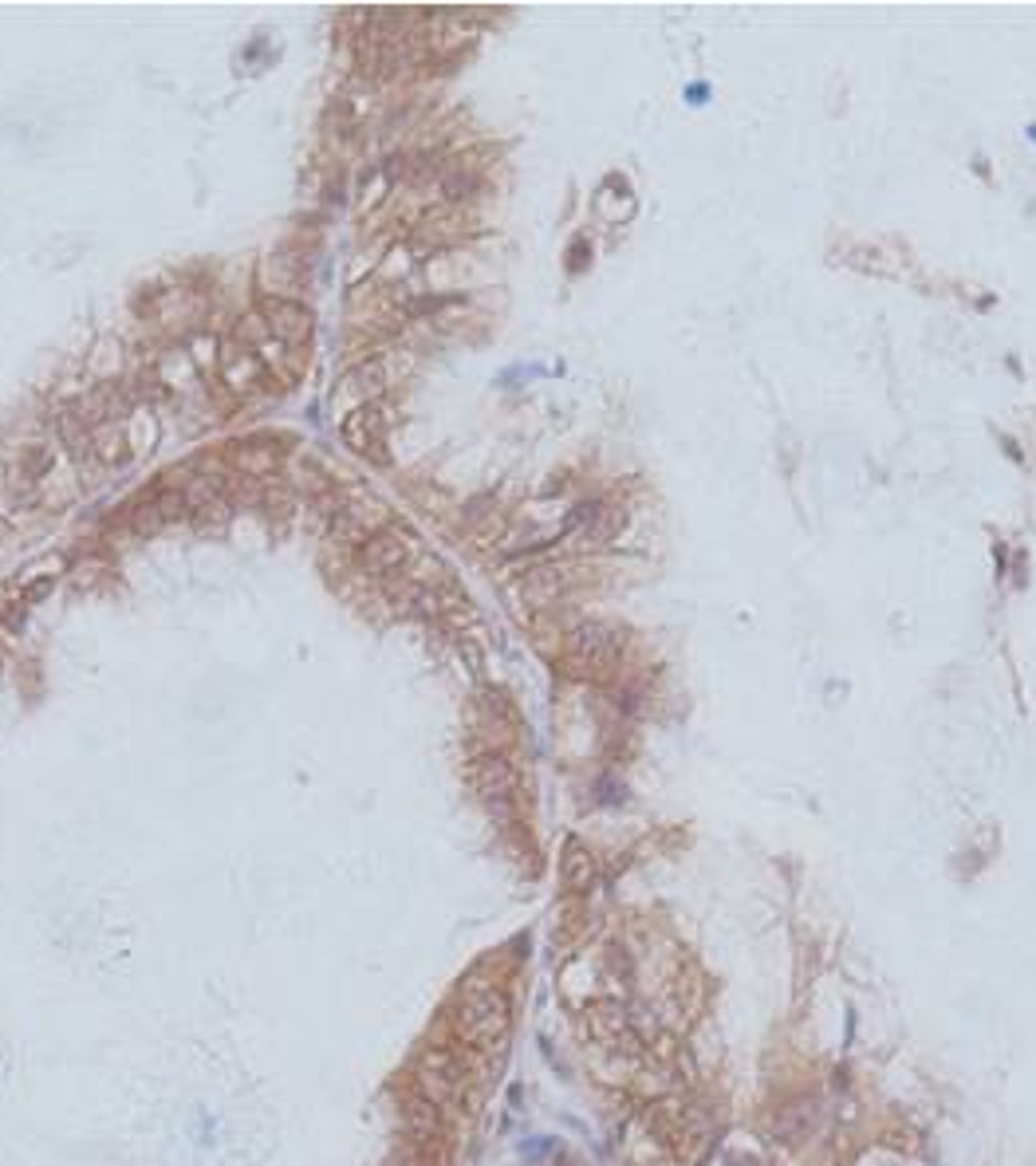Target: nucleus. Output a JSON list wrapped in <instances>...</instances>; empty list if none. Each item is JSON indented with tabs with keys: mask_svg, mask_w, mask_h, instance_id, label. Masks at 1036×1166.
Wrapping results in <instances>:
<instances>
[{
	"mask_svg": "<svg viewBox=\"0 0 1036 1166\" xmlns=\"http://www.w3.org/2000/svg\"><path fill=\"white\" fill-rule=\"evenodd\" d=\"M564 882L572 891H588L596 882V859H592V852H583L579 843H568V852H564Z\"/></svg>",
	"mask_w": 1036,
	"mask_h": 1166,
	"instance_id": "nucleus-9",
	"label": "nucleus"
},
{
	"mask_svg": "<svg viewBox=\"0 0 1036 1166\" xmlns=\"http://www.w3.org/2000/svg\"><path fill=\"white\" fill-rule=\"evenodd\" d=\"M261 311H265V328L276 339H285V343H304L311 335V311L304 304H296V300L276 296V300H265Z\"/></svg>",
	"mask_w": 1036,
	"mask_h": 1166,
	"instance_id": "nucleus-6",
	"label": "nucleus"
},
{
	"mask_svg": "<svg viewBox=\"0 0 1036 1166\" xmlns=\"http://www.w3.org/2000/svg\"><path fill=\"white\" fill-rule=\"evenodd\" d=\"M619 651V638L611 627H599V623H583L579 631L572 635V655L575 662H583V666H603V662H611Z\"/></svg>",
	"mask_w": 1036,
	"mask_h": 1166,
	"instance_id": "nucleus-7",
	"label": "nucleus"
},
{
	"mask_svg": "<svg viewBox=\"0 0 1036 1166\" xmlns=\"http://www.w3.org/2000/svg\"><path fill=\"white\" fill-rule=\"evenodd\" d=\"M162 525H166V521H162V508H158V501H142V505H134V529L142 532V536L158 532Z\"/></svg>",
	"mask_w": 1036,
	"mask_h": 1166,
	"instance_id": "nucleus-11",
	"label": "nucleus"
},
{
	"mask_svg": "<svg viewBox=\"0 0 1036 1166\" xmlns=\"http://www.w3.org/2000/svg\"><path fill=\"white\" fill-rule=\"evenodd\" d=\"M512 1005L501 981H465L462 1009H458V1036L465 1053H493L508 1036Z\"/></svg>",
	"mask_w": 1036,
	"mask_h": 1166,
	"instance_id": "nucleus-1",
	"label": "nucleus"
},
{
	"mask_svg": "<svg viewBox=\"0 0 1036 1166\" xmlns=\"http://www.w3.org/2000/svg\"><path fill=\"white\" fill-rule=\"evenodd\" d=\"M355 378H359V387H367V391H382V363H367V367H359Z\"/></svg>",
	"mask_w": 1036,
	"mask_h": 1166,
	"instance_id": "nucleus-12",
	"label": "nucleus"
},
{
	"mask_svg": "<svg viewBox=\"0 0 1036 1166\" xmlns=\"http://www.w3.org/2000/svg\"><path fill=\"white\" fill-rule=\"evenodd\" d=\"M343 441L359 458L382 465L387 462V414L378 402H363L343 419Z\"/></svg>",
	"mask_w": 1036,
	"mask_h": 1166,
	"instance_id": "nucleus-4",
	"label": "nucleus"
},
{
	"mask_svg": "<svg viewBox=\"0 0 1036 1166\" xmlns=\"http://www.w3.org/2000/svg\"><path fill=\"white\" fill-rule=\"evenodd\" d=\"M465 1084H469V1053L449 1048V1044H430L414 1068V1092L426 1096L434 1107H454L462 1103Z\"/></svg>",
	"mask_w": 1036,
	"mask_h": 1166,
	"instance_id": "nucleus-2",
	"label": "nucleus"
},
{
	"mask_svg": "<svg viewBox=\"0 0 1036 1166\" xmlns=\"http://www.w3.org/2000/svg\"><path fill=\"white\" fill-rule=\"evenodd\" d=\"M406 560H410V544H406V536L398 529L371 532V536L359 544V568L367 575H391L398 572Z\"/></svg>",
	"mask_w": 1036,
	"mask_h": 1166,
	"instance_id": "nucleus-5",
	"label": "nucleus"
},
{
	"mask_svg": "<svg viewBox=\"0 0 1036 1166\" xmlns=\"http://www.w3.org/2000/svg\"><path fill=\"white\" fill-rule=\"evenodd\" d=\"M52 584H56V579H52V575H44V579H36V584H32V588H24V599H28V603H36V599H40V595H47V592H52Z\"/></svg>",
	"mask_w": 1036,
	"mask_h": 1166,
	"instance_id": "nucleus-13",
	"label": "nucleus"
},
{
	"mask_svg": "<svg viewBox=\"0 0 1036 1166\" xmlns=\"http://www.w3.org/2000/svg\"><path fill=\"white\" fill-rule=\"evenodd\" d=\"M469 776H473V789L486 800L489 812L512 815V804H516V793H521V776L508 765V757H497V753H493V757H481V761L469 769Z\"/></svg>",
	"mask_w": 1036,
	"mask_h": 1166,
	"instance_id": "nucleus-3",
	"label": "nucleus"
},
{
	"mask_svg": "<svg viewBox=\"0 0 1036 1166\" xmlns=\"http://www.w3.org/2000/svg\"><path fill=\"white\" fill-rule=\"evenodd\" d=\"M402 1120H406V1131H410L414 1139H422V1143H434L441 1135V1107H434V1103L426 1100V1096H419V1092L406 1100Z\"/></svg>",
	"mask_w": 1036,
	"mask_h": 1166,
	"instance_id": "nucleus-8",
	"label": "nucleus"
},
{
	"mask_svg": "<svg viewBox=\"0 0 1036 1166\" xmlns=\"http://www.w3.org/2000/svg\"><path fill=\"white\" fill-rule=\"evenodd\" d=\"M237 462H241L244 473H268L272 465H276V449H261V445H253V449H241L237 454Z\"/></svg>",
	"mask_w": 1036,
	"mask_h": 1166,
	"instance_id": "nucleus-10",
	"label": "nucleus"
}]
</instances>
